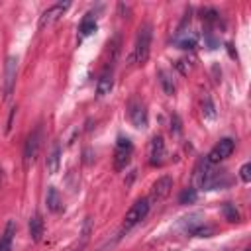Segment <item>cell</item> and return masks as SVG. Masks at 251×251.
Listing matches in <instances>:
<instances>
[{"mask_svg": "<svg viewBox=\"0 0 251 251\" xmlns=\"http://www.w3.org/2000/svg\"><path fill=\"white\" fill-rule=\"evenodd\" d=\"M41 235H43V220H41L39 214H34L30 218V237L34 241H39Z\"/></svg>", "mask_w": 251, "mask_h": 251, "instance_id": "2e32d148", "label": "cell"}, {"mask_svg": "<svg viewBox=\"0 0 251 251\" xmlns=\"http://www.w3.org/2000/svg\"><path fill=\"white\" fill-rule=\"evenodd\" d=\"M233 149H235V141H233V139H230V137H224V139H220V141L216 143V147L208 153L206 161H208L210 165H216V163H220V161L228 159V157L233 153Z\"/></svg>", "mask_w": 251, "mask_h": 251, "instance_id": "8992f818", "label": "cell"}, {"mask_svg": "<svg viewBox=\"0 0 251 251\" xmlns=\"http://www.w3.org/2000/svg\"><path fill=\"white\" fill-rule=\"evenodd\" d=\"M171 132H173L175 135H179V134L183 132V124H181V118H179L177 114H173V118H171Z\"/></svg>", "mask_w": 251, "mask_h": 251, "instance_id": "cb8c5ba5", "label": "cell"}, {"mask_svg": "<svg viewBox=\"0 0 251 251\" xmlns=\"http://www.w3.org/2000/svg\"><path fill=\"white\" fill-rule=\"evenodd\" d=\"M16 77H18V57L10 55L4 65V82H2V97L8 100L16 89Z\"/></svg>", "mask_w": 251, "mask_h": 251, "instance_id": "3957f363", "label": "cell"}, {"mask_svg": "<svg viewBox=\"0 0 251 251\" xmlns=\"http://www.w3.org/2000/svg\"><path fill=\"white\" fill-rule=\"evenodd\" d=\"M171 191H173V179H171L169 175L159 177V179L153 183V187H151V196H149V200H151V202H163L167 196L171 194Z\"/></svg>", "mask_w": 251, "mask_h": 251, "instance_id": "9c48e42d", "label": "cell"}, {"mask_svg": "<svg viewBox=\"0 0 251 251\" xmlns=\"http://www.w3.org/2000/svg\"><path fill=\"white\" fill-rule=\"evenodd\" d=\"M163 161H165V141L161 135H155L149 143V163L153 167H159L163 165Z\"/></svg>", "mask_w": 251, "mask_h": 251, "instance_id": "30bf717a", "label": "cell"}, {"mask_svg": "<svg viewBox=\"0 0 251 251\" xmlns=\"http://www.w3.org/2000/svg\"><path fill=\"white\" fill-rule=\"evenodd\" d=\"M128 116H130L134 128H137V130H145L147 128V110H145V104L139 98H132L130 100Z\"/></svg>", "mask_w": 251, "mask_h": 251, "instance_id": "5b68a950", "label": "cell"}, {"mask_svg": "<svg viewBox=\"0 0 251 251\" xmlns=\"http://www.w3.org/2000/svg\"><path fill=\"white\" fill-rule=\"evenodd\" d=\"M112 87H114L112 71H104V73L100 75V78H98V85H97V95H98V97H106V95H110Z\"/></svg>", "mask_w": 251, "mask_h": 251, "instance_id": "5bb4252c", "label": "cell"}, {"mask_svg": "<svg viewBox=\"0 0 251 251\" xmlns=\"http://www.w3.org/2000/svg\"><path fill=\"white\" fill-rule=\"evenodd\" d=\"M14 235H16V224L14 220H10L0 235V251H12V241H14Z\"/></svg>", "mask_w": 251, "mask_h": 251, "instance_id": "7c38bea8", "label": "cell"}, {"mask_svg": "<svg viewBox=\"0 0 251 251\" xmlns=\"http://www.w3.org/2000/svg\"><path fill=\"white\" fill-rule=\"evenodd\" d=\"M69 8H71V2H57V4L49 6V8L39 16V30H43V28L55 24L57 20H61Z\"/></svg>", "mask_w": 251, "mask_h": 251, "instance_id": "ba28073f", "label": "cell"}, {"mask_svg": "<svg viewBox=\"0 0 251 251\" xmlns=\"http://www.w3.org/2000/svg\"><path fill=\"white\" fill-rule=\"evenodd\" d=\"M196 198H198L196 189H187V191H183V193H181L179 202H181V204H193V202H196Z\"/></svg>", "mask_w": 251, "mask_h": 251, "instance_id": "ffe728a7", "label": "cell"}, {"mask_svg": "<svg viewBox=\"0 0 251 251\" xmlns=\"http://www.w3.org/2000/svg\"><path fill=\"white\" fill-rule=\"evenodd\" d=\"M179 47L181 49H194L196 47V38L194 36H185L183 39H179Z\"/></svg>", "mask_w": 251, "mask_h": 251, "instance_id": "7402d4cb", "label": "cell"}, {"mask_svg": "<svg viewBox=\"0 0 251 251\" xmlns=\"http://www.w3.org/2000/svg\"><path fill=\"white\" fill-rule=\"evenodd\" d=\"M16 106H12V110H10V116H8V124H6V134H10V130H12V120H14V116H16Z\"/></svg>", "mask_w": 251, "mask_h": 251, "instance_id": "d4e9b609", "label": "cell"}, {"mask_svg": "<svg viewBox=\"0 0 251 251\" xmlns=\"http://www.w3.org/2000/svg\"><path fill=\"white\" fill-rule=\"evenodd\" d=\"M159 82H161L163 93L167 97H173L175 95V82H173V78L169 75H167V71H159Z\"/></svg>", "mask_w": 251, "mask_h": 251, "instance_id": "e0dca14e", "label": "cell"}, {"mask_svg": "<svg viewBox=\"0 0 251 251\" xmlns=\"http://www.w3.org/2000/svg\"><path fill=\"white\" fill-rule=\"evenodd\" d=\"M59 165H61V145L55 141L49 155H47V173L49 175H55L59 171Z\"/></svg>", "mask_w": 251, "mask_h": 251, "instance_id": "4fadbf2b", "label": "cell"}, {"mask_svg": "<svg viewBox=\"0 0 251 251\" xmlns=\"http://www.w3.org/2000/svg\"><path fill=\"white\" fill-rule=\"evenodd\" d=\"M222 210H224V214H226V220H228V222H237V220H239V214H237V210H235V206H233V204L226 202Z\"/></svg>", "mask_w": 251, "mask_h": 251, "instance_id": "44dd1931", "label": "cell"}, {"mask_svg": "<svg viewBox=\"0 0 251 251\" xmlns=\"http://www.w3.org/2000/svg\"><path fill=\"white\" fill-rule=\"evenodd\" d=\"M45 204H47V210L53 212V214H59V212L63 210V200H61V196H59V193H57L55 187H49Z\"/></svg>", "mask_w": 251, "mask_h": 251, "instance_id": "9a60e30c", "label": "cell"}, {"mask_svg": "<svg viewBox=\"0 0 251 251\" xmlns=\"http://www.w3.org/2000/svg\"><path fill=\"white\" fill-rule=\"evenodd\" d=\"M78 32H80V36H82V38H89V36H93V34L97 32V20H95V18L89 14L85 20L80 22Z\"/></svg>", "mask_w": 251, "mask_h": 251, "instance_id": "ac0fdd59", "label": "cell"}, {"mask_svg": "<svg viewBox=\"0 0 251 251\" xmlns=\"http://www.w3.org/2000/svg\"><path fill=\"white\" fill-rule=\"evenodd\" d=\"M149 214V200L147 198H139L135 204H132V208L128 210L126 218H124V230H132L134 226H137L141 220H145V216Z\"/></svg>", "mask_w": 251, "mask_h": 251, "instance_id": "277c9868", "label": "cell"}, {"mask_svg": "<svg viewBox=\"0 0 251 251\" xmlns=\"http://www.w3.org/2000/svg\"><path fill=\"white\" fill-rule=\"evenodd\" d=\"M151 39H153V32H151V26L149 24H143L135 36V43H134V53L130 57L132 63H137V65H143L149 57V51H151Z\"/></svg>", "mask_w": 251, "mask_h": 251, "instance_id": "6da1fadb", "label": "cell"}, {"mask_svg": "<svg viewBox=\"0 0 251 251\" xmlns=\"http://www.w3.org/2000/svg\"><path fill=\"white\" fill-rule=\"evenodd\" d=\"M41 141H43V130L38 126L26 139V145H24V165L30 167L36 163L38 155H39V149H41Z\"/></svg>", "mask_w": 251, "mask_h": 251, "instance_id": "7a4b0ae2", "label": "cell"}, {"mask_svg": "<svg viewBox=\"0 0 251 251\" xmlns=\"http://www.w3.org/2000/svg\"><path fill=\"white\" fill-rule=\"evenodd\" d=\"M120 49H122V38L116 34L110 41H108V65H106V71H112L118 57H120Z\"/></svg>", "mask_w": 251, "mask_h": 251, "instance_id": "8fae6325", "label": "cell"}, {"mask_svg": "<svg viewBox=\"0 0 251 251\" xmlns=\"http://www.w3.org/2000/svg\"><path fill=\"white\" fill-rule=\"evenodd\" d=\"M132 151H134V147H132L130 139L120 137L118 139V145H116V153H114V169L116 171H122V169H126V167L130 165Z\"/></svg>", "mask_w": 251, "mask_h": 251, "instance_id": "52a82bcc", "label": "cell"}, {"mask_svg": "<svg viewBox=\"0 0 251 251\" xmlns=\"http://www.w3.org/2000/svg\"><path fill=\"white\" fill-rule=\"evenodd\" d=\"M239 179L243 183H249L251 181V163H245L241 169H239Z\"/></svg>", "mask_w": 251, "mask_h": 251, "instance_id": "603a6c76", "label": "cell"}, {"mask_svg": "<svg viewBox=\"0 0 251 251\" xmlns=\"http://www.w3.org/2000/svg\"><path fill=\"white\" fill-rule=\"evenodd\" d=\"M202 114H204L206 120H214L216 118V108H214V102H212V98L208 95L202 100Z\"/></svg>", "mask_w": 251, "mask_h": 251, "instance_id": "d6986e66", "label": "cell"}, {"mask_svg": "<svg viewBox=\"0 0 251 251\" xmlns=\"http://www.w3.org/2000/svg\"><path fill=\"white\" fill-rule=\"evenodd\" d=\"M245 251H251V249H245Z\"/></svg>", "mask_w": 251, "mask_h": 251, "instance_id": "484cf974", "label": "cell"}]
</instances>
